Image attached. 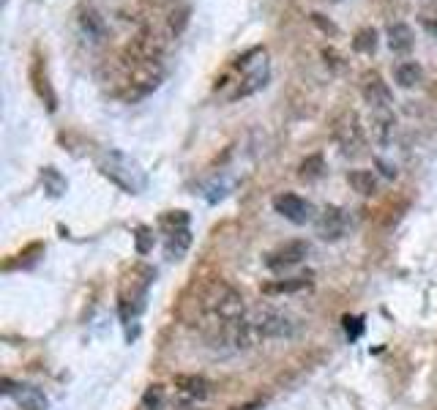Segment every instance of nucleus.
<instances>
[{
    "instance_id": "nucleus-1",
    "label": "nucleus",
    "mask_w": 437,
    "mask_h": 410,
    "mask_svg": "<svg viewBox=\"0 0 437 410\" xmlns=\"http://www.w3.org/2000/svg\"><path fill=\"white\" fill-rule=\"evenodd\" d=\"M246 320H249L252 337L257 345L268 339H296L303 331V320L298 315L276 309V306H254L249 309Z\"/></svg>"
},
{
    "instance_id": "nucleus-2",
    "label": "nucleus",
    "mask_w": 437,
    "mask_h": 410,
    "mask_svg": "<svg viewBox=\"0 0 437 410\" xmlns=\"http://www.w3.org/2000/svg\"><path fill=\"white\" fill-rule=\"evenodd\" d=\"M99 173L112 180L118 189H123L126 195H142L148 189V173L140 167V161L115 148H109L99 156Z\"/></svg>"
},
{
    "instance_id": "nucleus-3",
    "label": "nucleus",
    "mask_w": 437,
    "mask_h": 410,
    "mask_svg": "<svg viewBox=\"0 0 437 410\" xmlns=\"http://www.w3.org/2000/svg\"><path fill=\"white\" fill-rule=\"evenodd\" d=\"M333 137L342 148L345 156H358L364 153V145H367V137H364V129H361V121L355 112H345L342 118H336L333 124Z\"/></svg>"
},
{
    "instance_id": "nucleus-4",
    "label": "nucleus",
    "mask_w": 437,
    "mask_h": 410,
    "mask_svg": "<svg viewBox=\"0 0 437 410\" xmlns=\"http://www.w3.org/2000/svg\"><path fill=\"white\" fill-rule=\"evenodd\" d=\"M274 208H276V214H281L293 225H306V222L317 219L315 205L306 197L293 195V192H281V195L274 197Z\"/></svg>"
},
{
    "instance_id": "nucleus-5",
    "label": "nucleus",
    "mask_w": 437,
    "mask_h": 410,
    "mask_svg": "<svg viewBox=\"0 0 437 410\" xmlns=\"http://www.w3.org/2000/svg\"><path fill=\"white\" fill-rule=\"evenodd\" d=\"M309 252H312V247L306 241H287L265 254V266L271 271H290V268L301 266L309 257Z\"/></svg>"
},
{
    "instance_id": "nucleus-6",
    "label": "nucleus",
    "mask_w": 437,
    "mask_h": 410,
    "mask_svg": "<svg viewBox=\"0 0 437 410\" xmlns=\"http://www.w3.org/2000/svg\"><path fill=\"white\" fill-rule=\"evenodd\" d=\"M173 392H175V399L180 405H194V402L208 399L210 383L205 377H200V374H175Z\"/></svg>"
},
{
    "instance_id": "nucleus-7",
    "label": "nucleus",
    "mask_w": 437,
    "mask_h": 410,
    "mask_svg": "<svg viewBox=\"0 0 437 410\" xmlns=\"http://www.w3.org/2000/svg\"><path fill=\"white\" fill-rule=\"evenodd\" d=\"M315 227H317V235L323 238V241H339V238H345V232H347V214L339 208V205H325L315 219Z\"/></svg>"
},
{
    "instance_id": "nucleus-8",
    "label": "nucleus",
    "mask_w": 437,
    "mask_h": 410,
    "mask_svg": "<svg viewBox=\"0 0 437 410\" xmlns=\"http://www.w3.org/2000/svg\"><path fill=\"white\" fill-rule=\"evenodd\" d=\"M31 82H33L36 96L47 104L50 112H55L58 109V96H55L50 74H47V58H41V53H33V60H31Z\"/></svg>"
},
{
    "instance_id": "nucleus-9",
    "label": "nucleus",
    "mask_w": 437,
    "mask_h": 410,
    "mask_svg": "<svg viewBox=\"0 0 437 410\" xmlns=\"http://www.w3.org/2000/svg\"><path fill=\"white\" fill-rule=\"evenodd\" d=\"M361 93H364V99H367V104H372L374 109H388L394 104V93H391L388 82H383V77L377 72L364 74Z\"/></svg>"
},
{
    "instance_id": "nucleus-10",
    "label": "nucleus",
    "mask_w": 437,
    "mask_h": 410,
    "mask_svg": "<svg viewBox=\"0 0 437 410\" xmlns=\"http://www.w3.org/2000/svg\"><path fill=\"white\" fill-rule=\"evenodd\" d=\"M3 392L11 394L22 410H47V396H44L41 389H36V386H28V383L14 386L11 380H3Z\"/></svg>"
},
{
    "instance_id": "nucleus-11",
    "label": "nucleus",
    "mask_w": 437,
    "mask_h": 410,
    "mask_svg": "<svg viewBox=\"0 0 437 410\" xmlns=\"http://www.w3.org/2000/svg\"><path fill=\"white\" fill-rule=\"evenodd\" d=\"M312 282H315V274L306 271V274H296V276H284V279L265 282V285H262V293H265V296H290V293L309 290Z\"/></svg>"
},
{
    "instance_id": "nucleus-12",
    "label": "nucleus",
    "mask_w": 437,
    "mask_h": 410,
    "mask_svg": "<svg viewBox=\"0 0 437 410\" xmlns=\"http://www.w3.org/2000/svg\"><path fill=\"white\" fill-rule=\"evenodd\" d=\"M192 247V232L189 227H178V230H167V241H164V249L170 260H180L186 249Z\"/></svg>"
},
{
    "instance_id": "nucleus-13",
    "label": "nucleus",
    "mask_w": 437,
    "mask_h": 410,
    "mask_svg": "<svg viewBox=\"0 0 437 410\" xmlns=\"http://www.w3.org/2000/svg\"><path fill=\"white\" fill-rule=\"evenodd\" d=\"M413 28L410 25H404V22H394V25H388V47L394 50V53H407L410 47H413Z\"/></svg>"
},
{
    "instance_id": "nucleus-14",
    "label": "nucleus",
    "mask_w": 437,
    "mask_h": 410,
    "mask_svg": "<svg viewBox=\"0 0 437 410\" xmlns=\"http://www.w3.org/2000/svg\"><path fill=\"white\" fill-rule=\"evenodd\" d=\"M394 80H396V85H402V88H416L421 80H423V69H421L416 60H402V63H396V69H394Z\"/></svg>"
},
{
    "instance_id": "nucleus-15",
    "label": "nucleus",
    "mask_w": 437,
    "mask_h": 410,
    "mask_svg": "<svg viewBox=\"0 0 437 410\" xmlns=\"http://www.w3.org/2000/svg\"><path fill=\"white\" fill-rule=\"evenodd\" d=\"M347 183L352 186V192L364 197H372L377 192V178L372 170H350L347 173Z\"/></svg>"
},
{
    "instance_id": "nucleus-16",
    "label": "nucleus",
    "mask_w": 437,
    "mask_h": 410,
    "mask_svg": "<svg viewBox=\"0 0 437 410\" xmlns=\"http://www.w3.org/2000/svg\"><path fill=\"white\" fill-rule=\"evenodd\" d=\"M323 173H325V161H323L320 153H315V156H306V159L298 164V178H303V180L323 178Z\"/></svg>"
},
{
    "instance_id": "nucleus-17",
    "label": "nucleus",
    "mask_w": 437,
    "mask_h": 410,
    "mask_svg": "<svg viewBox=\"0 0 437 410\" xmlns=\"http://www.w3.org/2000/svg\"><path fill=\"white\" fill-rule=\"evenodd\" d=\"M352 50L361 55H372L377 50V31L374 28H361L355 36H352Z\"/></svg>"
},
{
    "instance_id": "nucleus-18",
    "label": "nucleus",
    "mask_w": 437,
    "mask_h": 410,
    "mask_svg": "<svg viewBox=\"0 0 437 410\" xmlns=\"http://www.w3.org/2000/svg\"><path fill=\"white\" fill-rule=\"evenodd\" d=\"M170 408V396L161 386H151L142 394V410H167Z\"/></svg>"
},
{
    "instance_id": "nucleus-19",
    "label": "nucleus",
    "mask_w": 437,
    "mask_h": 410,
    "mask_svg": "<svg viewBox=\"0 0 437 410\" xmlns=\"http://www.w3.org/2000/svg\"><path fill=\"white\" fill-rule=\"evenodd\" d=\"M41 180H44V189H47L53 197H60L66 192V178H63L55 167H44V170H41Z\"/></svg>"
},
{
    "instance_id": "nucleus-20",
    "label": "nucleus",
    "mask_w": 437,
    "mask_h": 410,
    "mask_svg": "<svg viewBox=\"0 0 437 410\" xmlns=\"http://www.w3.org/2000/svg\"><path fill=\"white\" fill-rule=\"evenodd\" d=\"M394 129H396V118L394 115H377V121H374V134H377V143L388 145L391 143V137H394Z\"/></svg>"
},
{
    "instance_id": "nucleus-21",
    "label": "nucleus",
    "mask_w": 437,
    "mask_h": 410,
    "mask_svg": "<svg viewBox=\"0 0 437 410\" xmlns=\"http://www.w3.org/2000/svg\"><path fill=\"white\" fill-rule=\"evenodd\" d=\"M82 28H85L87 36H93V38L104 36V19L99 17L96 11H85V14H82Z\"/></svg>"
},
{
    "instance_id": "nucleus-22",
    "label": "nucleus",
    "mask_w": 437,
    "mask_h": 410,
    "mask_svg": "<svg viewBox=\"0 0 437 410\" xmlns=\"http://www.w3.org/2000/svg\"><path fill=\"white\" fill-rule=\"evenodd\" d=\"M186 22H189V6H180L178 11L170 14V22H167V33L170 36H178L183 28H186Z\"/></svg>"
},
{
    "instance_id": "nucleus-23",
    "label": "nucleus",
    "mask_w": 437,
    "mask_h": 410,
    "mask_svg": "<svg viewBox=\"0 0 437 410\" xmlns=\"http://www.w3.org/2000/svg\"><path fill=\"white\" fill-rule=\"evenodd\" d=\"M312 22H315V25L320 28V31H323V33H328V36H336V33H339V28L333 25L331 19H325V14H320V11H315V14H312Z\"/></svg>"
},
{
    "instance_id": "nucleus-24",
    "label": "nucleus",
    "mask_w": 437,
    "mask_h": 410,
    "mask_svg": "<svg viewBox=\"0 0 437 410\" xmlns=\"http://www.w3.org/2000/svg\"><path fill=\"white\" fill-rule=\"evenodd\" d=\"M151 247H153V235H151L148 227H140V230H137V252H140V254H148Z\"/></svg>"
},
{
    "instance_id": "nucleus-25",
    "label": "nucleus",
    "mask_w": 437,
    "mask_h": 410,
    "mask_svg": "<svg viewBox=\"0 0 437 410\" xmlns=\"http://www.w3.org/2000/svg\"><path fill=\"white\" fill-rule=\"evenodd\" d=\"M175 0H140V6L145 11H161V9H170Z\"/></svg>"
},
{
    "instance_id": "nucleus-26",
    "label": "nucleus",
    "mask_w": 437,
    "mask_h": 410,
    "mask_svg": "<svg viewBox=\"0 0 437 410\" xmlns=\"http://www.w3.org/2000/svg\"><path fill=\"white\" fill-rule=\"evenodd\" d=\"M345 331H347L350 339H355L361 334V320L358 318H345Z\"/></svg>"
},
{
    "instance_id": "nucleus-27",
    "label": "nucleus",
    "mask_w": 437,
    "mask_h": 410,
    "mask_svg": "<svg viewBox=\"0 0 437 410\" xmlns=\"http://www.w3.org/2000/svg\"><path fill=\"white\" fill-rule=\"evenodd\" d=\"M377 167H380V173H383L385 178H396V167H394V164H385V161H377Z\"/></svg>"
},
{
    "instance_id": "nucleus-28",
    "label": "nucleus",
    "mask_w": 437,
    "mask_h": 410,
    "mask_svg": "<svg viewBox=\"0 0 437 410\" xmlns=\"http://www.w3.org/2000/svg\"><path fill=\"white\" fill-rule=\"evenodd\" d=\"M429 31H432V33L437 36V22H429Z\"/></svg>"
}]
</instances>
